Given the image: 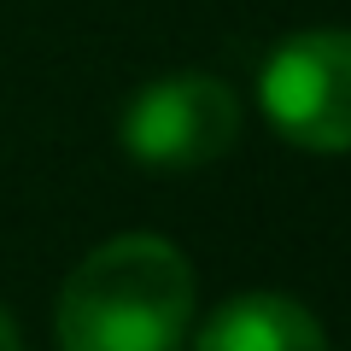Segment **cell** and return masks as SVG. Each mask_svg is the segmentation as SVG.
<instances>
[{
  "label": "cell",
  "instance_id": "1",
  "mask_svg": "<svg viewBox=\"0 0 351 351\" xmlns=\"http://www.w3.org/2000/svg\"><path fill=\"white\" fill-rule=\"evenodd\" d=\"M193 322V263L164 234L94 246L59 293L64 351H182Z\"/></svg>",
  "mask_w": 351,
  "mask_h": 351
},
{
  "label": "cell",
  "instance_id": "2",
  "mask_svg": "<svg viewBox=\"0 0 351 351\" xmlns=\"http://www.w3.org/2000/svg\"><path fill=\"white\" fill-rule=\"evenodd\" d=\"M263 117L304 152H351V29H304L258 71Z\"/></svg>",
  "mask_w": 351,
  "mask_h": 351
},
{
  "label": "cell",
  "instance_id": "3",
  "mask_svg": "<svg viewBox=\"0 0 351 351\" xmlns=\"http://www.w3.org/2000/svg\"><path fill=\"white\" fill-rule=\"evenodd\" d=\"M240 141V100L217 76H158L123 106V152L152 170H193Z\"/></svg>",
  "mask_w": 351,
  "mask_h": 351
},
{
  "label": "cell",
  "instance_id": "4",
  "mask_svg": "<svg viewBox=\"0 0 351 351\" xmlns=\"http://www.w3.org/2000/svg\"><path fill=\"white\" fill-rule=\"evenodd\" d=\"M193 351H328V334L287 293H240L205 322Z\"/></svg>",
  "mask_w": 351,
  "mask_h": 351
},
{
  "label": "cell",
  "instance_id": "5",
  "mask_svg": "<svg viewBox=\"0 0 351 351\" xmlns=\"http://www.w3.org/2000/svg\"><path fill=\"white\" fill-rule=\"evenodd\" d=\"M0 351H24V346H18V322L6 311H0Z\"/></svg>",
  "mask_w": 351,
  "mask_h": 351
}]
</instances>
